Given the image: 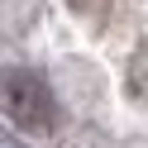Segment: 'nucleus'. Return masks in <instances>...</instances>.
Returning <instances> with one entry per match:
<instances>
[{
    "label": "nucleus",
    "mask_w": 148,
    "mask_h": 148,
    "mask_svg": "<svg viewBox=\"0 0 148 148\" xmlns=\"http://www.w3.org/2000/svg\"><path fill=\"white\" fill-rule=\"evenodd\" d=\"M0 110L14 119L19 129H48L53 124V91L38 72L24 67H5L0 72Z\"/></svg>",
    "instance_id": "1"
}]
</instances>
